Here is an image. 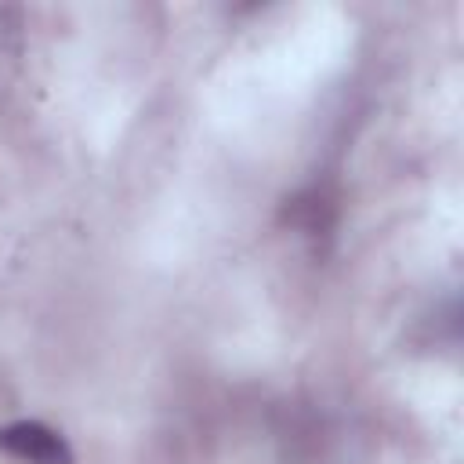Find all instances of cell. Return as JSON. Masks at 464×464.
Returning a JSON list of instances; mask_svg holds the SVG:
<instances>
[{"mask_svg":"<svg viewBox=\"0 0 464 464\" xmlns=\"http://www.w3.org/2000/svg\"><path fill=\"white\" fill-rule=\"evenodd\" d=\"M0 453L22 464H76L72 446L62 431L44 420H11L0 428Z\"/></svg>","mask_w":464,"mask_h":464,"instance_id":"1","label":"cell"}]
</instances>
